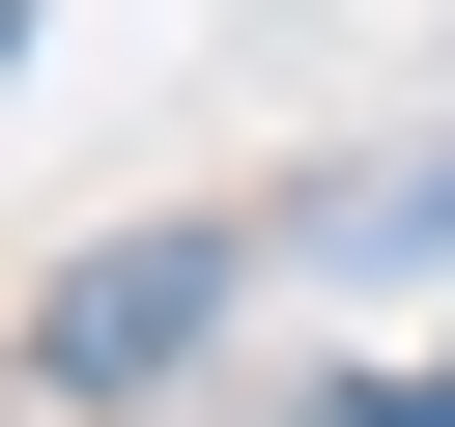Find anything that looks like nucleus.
Segmentation results:
<instances>
[{
    "mask_svg": "<svg viewBox=\"0 0 455 427\" xmlns=\"http://www.w3.org/2000/svg\"><path fill=\"white\" fill-rule=\"evenodd\" d=\"M228 228H114V256H57V313H28V399H171L199 342H228Z\"/></svg>",
    "mask_w": 455,
    "mask_h": 427,
    "instance_id": "1",
    "label": "nucleus"
},
{
    "mask_svg": "<svg viewBox=\"0 0 455 427\" xmlns=\"http://www.w3.org/2000/svg\"><path fill=\"white\" fill-rule=\"evenodd\" d=\"M370 228H398V256H455V171H398V199H370Z\"/></svg>",
    "mask_w": 455,
    "mask_h": 427,
    "instance_id": "2",
    "label": "nucleus"
}]
</instances>
